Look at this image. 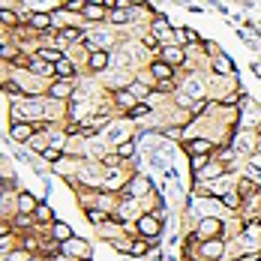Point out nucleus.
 <instances>
[{
    "label": "nucleus",
    "mask_w": 261,
    "mask_h": 261,
    "mask_svg": "<svg viewBox=\"0 0 261 261\" xmlns=\"http://www.w3.org/2000/svg\"><path fill=\"white\" fill-rule=\"evenodd\" d=\"M222 231H225L222 219H216V216H204V219H198L195 231L189 234V243H201V240H210V237H222Z\"/></svg>",
    "instance_id": "nucleus-1"
},
{
    "label": "nucleus",
    "mask_w": 261,
    "mask_h": 261,
    "mask_svg": "<svg viewBox=\"0 0 261 261\" xmlns=\"http://www.w3.org/2000/svg\"><path fill=\"white\" fill-rule=\"evenodd\" d=\"M135 231H138V237H147L150 243H156V237L162 234V222L156 213H141L135 219Z\"/></svg>",
    "instance_id": "nucleus-2"
},
{
    "label": "nucleus",
    "mask_w": 261,
    "mask_h": 261,
    "mask_svg": "<svg viewBox=\"0 0 261 261\" xmlns=\"http://www.w3.org/2000/svg\"><path fill=\"white\" fill-rule=\"evenodd\" d=\"M87 51H111V45H114V36L108 33V30H90L87 36H84V42H81Z\"/></svg>",
    "instance_id": "nucleus-3"
},
{
    "label": "nucleus",
    "mask_w": 261,
    "mask_h": 261,
    "mask_svg": "<svg viewBox=\"0 0 261 261\" xmlns=\"http://www.w3.org/2000/svg\"><path fill=\"white\" fill-rule=\"evenodd\" d=\"M198 255H201V261H222V255H225V240L222 237L201 240L198 243Z\"/></svg>",
    "instance_id": "nucleus-4"
},
{
    "label": "nucleus",
    "mask_w": 261,
    "mask_h": 261,
    "mask_svg": "<svg viewBox=\"0 0 261 261\" xmlns=\"http://www.w3.org/2000/svg\"><path fill=\"white\" fill-rule=\"evenodd\" d=\"M84 36H87V33H84L81 27H63V30L54 33V48H63V51H66V45H81Z\"/></svg>",
    "instance_id": "nucleus-5"
},
{
    "label": "nucleus",
    "mask_w": 261,
    "mask_h": 261,
    "mask_svg": "<svg viewBox=\"0 0 261 261\" xmlns=\"http://www.w3.org/2000/svg\"><path fill=\"white\" fill-rule=\"evenodd\" d=\"M39 132V123H24V120H12V126H9V138L12 141H27L30 144V138Z\"/></svg>",
    "instance_id": "nucleus-6"
},
{
    "label": "nucleus",
    "mask_w": 261,
    "mask_h": 261,
    "mask_svg": "<svg viewBox=\"0 0 261 261\" xmlns=\"http://www.w3.org/2000/svg\"><path fill=\"white\" fill-rule=\"evenodd\" d=\"M186 153H189V156H213V153H216V141L189 138V141H186Z\"/></svg>",
    "instance_id": "nucleus-7"
},
{
    "label": "nucleus",
    "mask_w": 261,
    "mask_h": 261,
    "mask_svg": "<svg viewBox=\"0 0 261 261\" xmlns=\"http://www.w3.org/2000/svg\"><path fill=\"white\" fill-rule=\"evenodd\" d=\"M228 174V168H225V162H219V159H210L207 165L195 174V180L201 183V180H216V177H225Z\"/></svg>",
    "instance_id": "nucleus-8"
},
{
    "label": "nucleus",
    "mask_w": 261,
    "mask_h": 261,
    "mask_svg": "<svg viewBox=\"0 0 261 261\" xmlns=\"http://www.w3.org/2000/svg\"><path fill=\"white\" fill-rule=\"evenodd\" d=\"M72 93H75V87H72V81H60V79H54L51 81V87H48V99H57V102H69L72 99Z\"/></svg>",
    "instance_id": "nucleus-9"
},
{
    "label": "nucleus",
    "mask_w": 261,
    "mask_h": 261,
    "mask_svg": "<svg viewBox=\"0 0 261 261\" xmlns=\"http://www.w3.org/2000/svg\"><path fill=\"white\" fill-rule=\"evenodd\" d=\"M159 60H165L168 66H180V63H186V51H183L180 45L165 42V45H162V51H159Z\"/></svg>",
    "instance_id": "nucleus-10"
},
{
    "label": "nucleus",
    "mask_w": 261,
    "mask_h": 261,
    "mask_svg": "<svg viewBox=\"0 0 261 261\" xmlns=\"http://www.w3.org/2000/svg\"><path fill=\"white\" fill-rule=\"evenodd\" d=\"M150 192V180L147 177H132V180H126V186H123V195L126 198H144Z\"/></svg>",
    "instance_id": "nucleus-11"
},
{
    "label": "nucleus",
    "mask_w": 261,
    "mask_h": 261,
    "mask_svg": "<svg viewBox=\"0 0 261 261\" xmlns=\"http://www.w3.org/2000/svg\"><path fill=\"white\" fill-rule=\"evenodd\" d=\"M210 69L222 79V75H231L234 72V60L228 57V54H222V51H216L213 54V60H210Z\"/></svg>",
    "instance_id": "nucleus-12"
},
{
    "label": "nucleus",
    "mask_w": 261,
    "mask_h": 261,
    "mask_svg": "<svg viewBox=\"0 0 261 261\" xmlns=\"http://www.w3.org/2000/svg\"><path fill=\"white\" fill-rule=\"evenodd\" d=\"M111 63V51H87V69L90 72H105Z\"/></svg>",
    "instance_id": "nucleus-13"
},
{
    "label": "nucleus",
    "mask_w": 261,
    "mask_h": 261,
    "mask_svg": "<svg viewBox=\"0 0 261 261\" xmlns=\"http://www.w3.org/2000/svg\"><path fill=\"white\" fill-rule=\"evenodd\" d=\"M30 30H36V33H48L54 27L51 21V12H30V21H27Z\"/></svg>",
    "instance_id": "nucleus-14"
},
{
    "label": "nucleus",
    "mask_w": 261,
    "mask_h": 261,
    "mask_svg": "<svg viewBox=\"0 0 261 261\" xmlns=\"http://www.w3.org/2000/svg\"><path fill=\"white\" fill-rule=\"evenodd\" d=\"M63 255H75V258H87L90 255V246L81 240V237H72L63 243Z\"/></svg>",
    "instance_id": "nucleus-15"
},
{
    "label": "nucleus",
    "mask_w": 261,
    "mask_h": 261,
    "mask_svg": "<svg viewBox=\"0 0 261 261\" xmlns=\"http://www.w3.org/2000/svg\"><path fill=\"white\" fill-rule=\"evenodd\" d=\"M39 204H42V201H36L30 192H18V195H15V210H18V213H27V216H33Z\"/></svg>",
    "instance_id": "nucleus-16"
},
{
    "label": "nucleus",
    "mask_w": 261,
    "mask_h": 261,
    "mask_svg": "<svg viewBox=\"0 0 261 261\" xmlns=\"http://www.w3.org/2000/svg\"><path fill=\"white\" fill-rule=\"evenodd\" d=\"M54 79H60V81L75 79V63H72V57H63V60L54 63Z\"/></svg>",
    "instance_id": "nucleus-17"
},
{
    "label": "nucleus",
    "mask_w": 261,
    "mask_h": 261,
    "mask_svg": "<svg viewBox=\"0 0 261 261\" xmlns=\"http://www.w3.org/2000/svg\"><path fill=\"white\" fill-rule=\"evenodd\" d=\"M252 150H255V132L243 129L237 135V144H234V153H246V156H252Z\"/></svg>",
    "instance_id": "nucleus-18"
},
{
    "label": "nucleus",
    "mask_w": 261,
    "mask_h": 261,
    "mask_svg": "<svg viewBox=\"0 0 261 261\" xmlns=\"http://www.w3.org/2000/svg\"><path fill=\"white\" fill-rule=\"evenodd\" d=\"M183 93H189V96L198 102V99H204V96H207V87H204V81H201V79H195V75H192V79H186V84H183Z\"/></svg>",
    "instance_id": "nucleus-19"
},
{
    "label": "nucleus",
    "mask_w": 261,
    "mask_h": 261,
    "mask_svg": "<svg viewBox=\"0 0 261 261\" xmlns=\"http://www.w3.org/2000/svg\"><path fill=\"white\" fill-rule=\"evenodd\" d=\"M150 75H153L159 84H162V81H171L174 79V66H168L165 60H153V63H150Z\"/></svg>",
    "instance_id": "nucleus-20"
},
{
    "label": "nucleus",
    "mask_w": 261,
    "mask_h": 261,
    "mask_svg": "<svg viewBox=\"0 0 261 261\" xmlns=\"http://www.w3.org/2000/svg\"><path fill=\"white\" fill-rule=\"evenodd\" d=\"M27 72L30 75H54V63H45L42 57H30V63H27Z\"/></svg>",
    "instance_id": "nucleus-21"
},
{
    "label": "nucleus",
    "mask_w": 261,
    "mask_h": 261,
    "mask_svg": "<svg viewBox=\"0 0 261 261\" xmlns=\"http://www.w3.org/2000/svg\"><path fill=\"white\" fill-rule=\"evenodd\" d=\"M114 105H117V108H123V114H126L129 108H135V105H138V99L132 96L126 87H123V90H114Z\"/></svg>",
    "instance_id": "nucleus-22"
},
{
    "label": "nucleus",
    "mask_w": 261,
    "mask_h": 261,
    "mask_svg": "<svg viewBox=\"0 0 261 261\" xmlns=\"http://www.w3.org/2000/svg\"><path fill=\"white\" fill-rule=\"evenodd\" d=\"M150 33H156V36H159V42H162V39H171V36H174V27L168 24L165 18H156V21L150 24Z\"/></svg>",
    "instance_id": "nucleus-23"
},
{
    "label": "nucleus",
    "mask_w": 261,
    "mask_h": 261,
    "mask_svg": "<svg viewBox=\"0 0 261 261\" xmlns=\"http://www.w3.org/2000/svg\"><path fill=\"white\" fill-rule=\"evenodd\" d=\"M33 54H36V57H42L45 63H57V60H63V57H66V54H63V48H42V45H39Z\"/></svg>",
    "instance_id": "nucleus-24"
},
{
    "label": "nucleus",
    "mask_w": 261,
    "mask_h": 261,
    "mask_svg": "<svg viewBox=\"0 0 261 261\" xmlns=\"http://www.w3.org/2000/svg\"><path fill=\"white\" fill-rule=\"evenodd\" d=\"M51 237L57 243H66V240H72V228L66 225V222H54L51 225Z\"/></svg>",
    "instance_id": "nucleus-25"
},
{
    "label": "nucleus",
    "mask_w": 261,
    "mask_h": 261,
    "mask_svg": "<svg viewBox=\"0 0 261 261\" xmlns=\"http://www.w3.org/2000/svg\"><path fill=\"white\" fill-rule=\"evenodd\" d=\"M81 18H84V21H105V18H108V9H105V6H87V9L81 12Z\"/></svg>",
    "instance_id": "nucleus-26"
},
{
    "label": "nucleus",
    "mask_w": 261,
    "mask_h": 261,
    "mask_svg": "<svg viewBox=\"0 0 261 261\" xmlns=\"http://www.w3.org/2000/svg\"><path fill=\"white\" fill-rule=\"evenodd\" d=\"M33 222H36V225H54L57 219L51 216V207L39 204V207H36V213H33Z\"/></svg>",
    "instance_id": "nucleus-27"
},
{
    "label": "nucleus",
    "mask_w": 261,
    "mask_h": 261,
    "mask_svg": "<svg viewBox=\"0 0 261 261\" xmlns=\"http://www.w3.org/2000/svg\"><path fill=\"white\" fill-rule=\"evenodd\" d=\"M258 237H261V222H255V219H249V222H246V228H243V240H246V243L252 246V243H255Z\"/></svg>",
    "instance_id": "nucleus-28"
},
{
    "label": "nucleus",
    "mask_w": 261,
    "mask_h": 261,
    "mask_svg": "<svg viewBox=\"0 0 261 261\" xmlns=\"http://www.w3.org/2000/svg\"><path fill=\"white\" fill-rule=\"evenodd\" d=\"M48 144H51V138H48L45 132H36V135L30 138V150H36V153H45Z\"/></svg>",
    "instance_id": "nucleus-29"
},
{
    "label": "nucleus",
    "mask_w": 261,
    "mask_h": 261,
    "mask_svg": "<svg viewBox=\"0 0 261 261\" xmlns=\"http://www.w3.org/2000/svg\"><path fill=\"white\" fill-rule=\"evenodd\" d=\"M126 90H129V93L135 96V99H138V102H144V99L150 96V87H147L144 81H132V84L126 87Z\"/></svg>",
    "instance_id": "nucleus-30"
},
{
    "label": "nucleus",
    "mask_w": 261,
    "mask_h": 261,
    "mask_svg": "<svg viewBox=\"0 0 261 261\" xmlns=\"http://www.w3.org/2000/svg\"><path fill=\"white\" fill-rule=\"evenodd\" d=\"M0 18H3V27H21L24 21H21V15L18 12H12L9 6L6 9H0Z\"/></svg>",
    "instance_id": "nucleus-31"
},
{
    "label": "nucleus",
    "mask_w": 261,
    "mask_h": 261,
    "mask_svg": "<svg viewBox=\"0 0 261 261\" xmlns=\"http://www.w3.org/2000/svg\"><path fill=\"white\" fill-rule=\"evenodd\" d=\"M219 201H222V204H225V207L237 210V207H240V204H243V195H240V192H237V189H228V192H225V195H222V198H219Z\"/></svg>",
    "instance_id": "nucleus-32"
},
{
    "label": "nucleus",
    "mask_w": 261,
    "mask_h": 261,
    "mask_svg": "<svg viewBox=\"0 0 261 261\" xmlns=\"http://www.w3.org/2000/svg\"><path fill=\"white\" fill-rule=\"evenodd\" d=\"M237 192H240L243 198H252V195L258 192V186H255V180H252V177H243V180L237 183Z\"/></svg>",
    "instance_id": "nucleus-33"
},
{
    "label": "nucleus",
    "mask_w": 261,
    "mask_h": 261,
    "mask_svg": "<svg viewBox=\"0 0 261 261\" xmlns=\"http://www.w3.org/2000/svg\"><path fill=\"white\" fill-rule=\"evenodd\" d=\"M126 117H129V120H144V117H150V105H147V102H138L135 108H129V111H126Z\"/></svg>",
    "instance_id": "nucleus-34"
},
{
    "label": "nucleus",
    "mask_w": 261,
    "mask_h": 261,
    "mask_svg": "<svg viewBox=\"0 0 261 261\" xmlns=\"http://www.w3.org/2000/svg\"><path fill=\"white\" fill-rule=\"evenodd\" d=\"M120 159H129L135 153V138H126V141H117V150H114Z\"/></svg>",
    "instance_id": "nucleus-35"
},
{
    "label": "nucleus",
    "mask_w": 261,
    "mask_h": 261,
    "mask_svg": "<svg viewBox=\"0 0 261 261\" xmlns=\"http://www.w3.org/2000/svg\"><path fill=\"white\" fill-rule=\"evenodd\" d=\"M246 177L261 180V156H249V162H246Z\"/></svg>",
    "instance_id": "nucleus-36"
},
{
    "label": "nucleus",
    "mask_w": 261,
    "mask_h": 261,
    "mask_svg": "<svg viewBox=\"0 0 261 261\" xmlns=\"http://www.w3.org/2000/svg\"><path fill=\"white\" fill-rule=\"evenodd\" d=\"M108 18H111V24H129L132 12H129V9H111V12H108Z\"/></svg>",
    "instance_id": "nucleus-37"
},
{
    "label": "nucleus",
    "mask_w": 261,
    "mask_h": 261,
    "mask_svg": "<svg viewBox=\"0 0 261 261\" xmlns=\"http://www.w3.org/2000/svg\"><path fill=\"white\" fill-rule=\"evenodd\" d=\"M177 36H180L183 42H189V45H201V36H198L192 27H180V30H177Z\"/></svg>",
    "instance_id": "nucleus-38"
},
{
    "label": "nucleus",
    "mask_w": 261,
    "mask_h": 261,
    "mask_svg": "<svg viewBox=\"0 0 261 261\" xmlns=\"http://www.w3.org/2000/svg\"><path fill=\"white\" fill-rule=\"evenodd\" d=\"M141 45H144L147 51H162V42H159L156 33H144V36H141Z\"/></svg>",
    "instance_id": "nucleus-39"
},
{
    "label": "nucleus",
    "mask_w": 261,
    "mask_h": 261,
    "mask_svg": "<svg viewBox=\"0 0 261 261\" xmlns=\"http://www.w3.org/2000/svg\"><path fill=\"white\" fill-rule=\"evenodd\" d=\"M30 258H33V252L24 249V246H21V249H12V252L3 255V261H30Z\"/></svg>",
    "instance_id": "nucleus-40"
},
{
    "label": "nucleus",
    "mask_w": 261,
    "mask_h": 261,
    "mask_svg": "<svg viewBox=\"0 0 261 261\" xmlns=\"http://www.w3.org/2000/svg\"><path fill=\"white\" fill-rule=\"evenodd\" d=\"M150 246H153L150 240H132V243H129V255H135V258H138V255H144Z\"/></svg>",
    "instance_id": "nucleus-41"
},
{
    "label": "nucleus",
    "mask_w": 261,
    "mask_h": 261,
    "mask_svg": "<svg viewBox=\"0 0 261 261\" xmlns=\"http://www.w3.org/2000/svg\"><path fill=\"white\" fill-rule=\"evenodd\" d=\"M111 216L105 213V210H99V207H93V210H87V222H93V225H102V222H108Z\"/></svg>",
    "instance_id": "nucleus-42"
},
{
    "label": "nucleus",
    "mask_w": 261,
    "mask_h": 261,
    "mask_svg": "<svg viewBox=\"0 0 261 261\" xmlns=\"http://www.w3.org/2000/svg\"><path fill=\"white\" fill-rule=\"evenodd\" d=\"M63 9H66V12H72V15H79V12L87 9V0H66V3H63Z\"/></svg>",
    "instance_id": "nucleus-43"
},
{
    "label": "nucleus",
    "mask_w": 261,
    "mask_h": 261,
    "mask_svg": "<svg viewBox=\"0 0 261 261\" xmlns=\"http://www.w3.org/2000/svg\"><path fill=\"white\" fill-rule=\"evenodd\" d=\"M207 162H210V156H192V174H198Z\"/></svg>",
    "instance_id": "nucleus-44"
},
{
    "label": "nucleus",
    "mask_w": 261,
    "mask_h": 261,
    "mask_svg": "<svg viewBox=\"0 0 261 261\" xmlns=\"http://www.w3.org/2000/svg\"><path fill=\"white\" fill-rule=\"evenodd\" d=\"M42 156L48 159V162H60V159H63V156H60V150H57V147H48V150H45Z\"/></svg>",
    "instance_id": "nucleus-45"
},
{
    "label": "nucleus",
    "mask_w": 261,
    "mask_h": 261,
    "mask_svg": "<svg viewBox=\"0 0 261 261\" xmlns=\"http://www.w3.org/2000/svg\"><path fill=\"white\" fill-rule=\"evenodd\" d=\"M204 111H207V102H204V99L192 102V108H189V114H204Z\"/></svg>",
    "instance_id": "nucleus-46"
},
{
    "label": "nucleus",
    "mask_w": 261,
    "mask_h": 261,
    "mask_svg": "<svg viewBox=\"0 0 261 261\" xmlns=\"http://www.w3.org/2000/svg\"><path fill=\"white\" fill-rule=\"evenodd\" d=\"M159 93H174V81H162L159 84Z\"/></svg>",
    "instance_id": "nucleus-47"
},
{
    "label": "nucleus",
    "mask_w": 261,
    "mask_h": 261,
    "mask_svg": "<svg viewBox=\"0 0 261 261\" xmlns=\"http://www.w3.org/2000/svg\"><path fill=\"white\" fill-rule=\"evenodd\" d=\"M165 135H168V138H180L183 129H180V126H171V129H165Z\"/></svg>",
    "instance_id": "nucleus-48"
},
{
    "label": "nucleus",
    "mask_w": 261,
    "mask_h": 261,
    "mask_svg": "<svg viewBox=\"0 0 261 261\" xmlns=\"http://www.w3.org/2000/svg\"><path fill=\"white\" fill-rule=\"evenodd\" d=\"M87 6H105V0H87Z\"/></svg>",
    "instance_id": "nucleus-49"
}]
</instances>
